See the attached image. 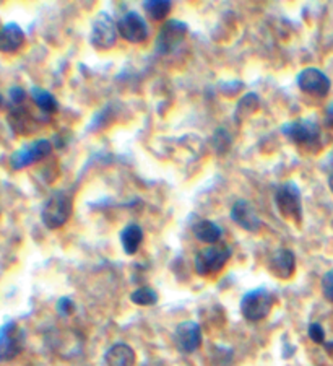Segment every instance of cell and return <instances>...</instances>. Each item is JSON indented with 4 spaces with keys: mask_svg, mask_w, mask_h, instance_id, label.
Wrapping results in <instances>:
<instances>
[{
    "mask_svg": "<svg viewBox=\"0 0 333 366\" xmlns=\"http://www.w3.org/2000/svg\"><path fill=\"white\" fill-rule=\"evenodd\" d=\"M74 212V199L67 191H56L47 197L41 210V220L46 228L57 230L70 220Z\"/></svg>",
    "mask_w": 333,
    "mask_h": 366,
    "instance_id": "6da1fadb",
    "label": "cell"
},
{
    "mask_svg": "<svg viewBox=\"0 0 333 366\" xmlns=\"http://www.w3.org/2000/svg\"><path fill=\"white\" fill-rule=\"evenodd\" d=\"M275 204L279 215L284 220L294 221V223H301L302 220V199L301 191L294 182H283L278 186L275 192Z\"/></svg>",
    "mask_w": 333,
    "mask_h": 366,
    "instance_id": "7a4b0ae2",
    "label": "cell"
},
{
    "mask_svg": "<svg viewBox=\"0 0 333 366\" xmlns=\"http://www.w3.org/2000/svg\"><path fill=\"white\" fill-rule=\"evenodd\" d=\"M231 257V248L226 244H213L206 246L205 249L195 256V272L202 277L215 276L220 271H223L226 262Z\"/></svg>",
    "mask_w": 333,
    "mask_h": 366,
    "instance_id": "3957f363",
    "label": "cell"
},
{
    "mask_svg": "<svg viewBox=\"0 0 333 366\" xmlns=\"http://www.w3.org/2000/svg\"><path fill=\"white\" fill-rule=\"evenodd\" d=\"M273 308V298L265 288H255L247 292L241 300V315L250 322H259L270 315Z\"/></svg>",
    "mask_w": 333,
    "mask_h": 366,
    "instance_id": "277c9868",
    "label": "cell"
},
{
    "mask_svg": "<svg viewBox=\"0 0 333 366\" xmlns=\"http://www.w3.org/2000/svg\"><path fill=\"white\" fill-rule=\"evenodd\" d=\"M25 332L15 321H8L0 326V361L15 360L25 349Z\"/></svg>",
    "mask_w": 333,
    "mask_h": 366,
    "instance_id": "5b68a950",
    "label": "cell"
},
{
    "mask_svg": "<svg viewBox=\"0 0 333 366\" xmlns=\"http://www.w3.org/2000/svg\"><path fill=\"white\" fill-rule=\"evenodd\" d=\"M283 134L299 147H316L320 142V126L312 119H298L283 126Z\"/></svg>",
    "mask_w": 333,
    "mask_h": 366,
    "instance_id": "8992f818",
    "label": "cell"
},
{
    "mask_svg": "<svg viewBox=\"0 0 333 366\" xmlns=\"http://www.w3.org/2000/svg\"><path fill=\"white\" fill-rule=\"evenodd\" d=\"M52 143L47 138H40L31 143H26L22 148H18L17 152L12 153L10 157V166L12 170L20 171L25 168L35 165V163L44 160L51 155Z\"/></svg>",
    "mask_w": 333,
    "mask_h": 366,
    "instance_id": "52a82bcc",
    "label": "cell"
},
{
    "mask_svg": "<svg viewBox=\"0 0 333 366\" xmlns=\"http://www.w3.org/2000/svg\"><path fill=\"white\" fill-rule=\"evenodd\" d=\"M119 30L115 22L108 13H99L95 18L90 31V42L98 51H108L117 42Z\"/></svg>",
    "mask_w": 333,
    "mask_h": 366,
    "instance_id": "ba28073f",
    "label": "cell"
},
{
    "mask_svg": "<svg viewBox=\"0 0 333 366\" xmlns=\"http://www.w3.org/2000/svg\"><path fill=\"white\" fill-rule=\"evenodd\" d=\"M187 31H189V26L184 22L168 20L158 35L156 52H159V54H170L186 40Z\"/></svg>",
    "mask_w": 333,
    "mask_h": 366,
    "instance_id": "9c48e42d",
    "label": "cell"
},
{
    "mask_svg": "<svg viewBox=\"0 0 333 366\" xmlns=\"http://www.w3.org/2000/svg\"><path fill=\"white\" fill-rule=\"evenodd\" d=\"M172 340H174L176 349L179 350L181 353L186 355L194 353V351L200 349L202 342H204V337H202V327L194 321L181 322V324L176 327Z\"/></svg>",
    "mask_w": 333,
    "mask_h": 366,
    "instance_id": "30bf717a",
    "label": "cell"
},
{
    "mask_svg": "<svg viewBox=\"0 0 333 366\" xmlns=\"http://www.w3.org/2000/svg\"><path fill=\"white\" fill-rule=\"evenodd\" d=\"M296 81L299 90L304 91V93L320 96V98L327 96L328 91L332 88L330 79H328L322 70H318L317 67H307V69H302L299 72Z\"/></svg>",
    "mask_w": 333,
    "mask_h": 366,
    "instance_id": "8fae6325",
    "label": "cell"
},
{
    "mask_svg": "<svg viewBox=\"0 0 333 366\" xmlns=\"http://www.w3.org/2000/svg\"><path fill=\"white\" fill-rule=\"evenodd\" d=\"M119 35L129 42H143L149 35V28L145 18L137 12H129L117 23Z\"/></svg>",
    "mask_w": 333,
    "mask_h": 366,
    "instance_id": "7c38bea8",
    "label": "cell"
},
{
    "mask_svg": "<svg viewBox=\"0 0 333 366\" xmlns=\"http://www.w3.org/2000/svg\"><path fill=\"white\" fill-rule=\"evenodd\" d=\"M231 218H233L236 223H238L241 228L245 231H259L260 226H262V220L255 212L254 205L250 202L241 199L236 202L231 209Z\"/></svg>",
    "mask_w": 333,
    "mask_h": 366,
    "instance_id": "4fadbf2b",
    "label": "cell"
},
{
    "mask_svg": "<svg viewBox=\"0 0 333 366\" xmlns=\"http://www.w3.org/2000/svg\"><path fill=\"white\" fill-rule=\"evenodd\" d=\"M268 271L279 280H288L294 276L296 271V257L291 249H278L277 253L270 257Z\"/></svg>",
    "mask_w": 333,
    "mask_h": 366,
    "instance_id": "5bb4252c",
    "label": "cell"
},
{
    "mask_svg": "<svg viewBox=\"0 0 333 366\" xmlns=\"http://www.w3.org/2000/svg\"><path fill=\"white\" fill-rule=\"evenodd\" d=\"M25 31L18 23H7L0 28V52L6 54H13V52L20 51L25 45Z\"/></svg>",
    "mask_w": 333,
    "mask_h": 366,
    "instance_id": "9a60e30c",
    "label": "cell"
},
{
    "mask_svg": "<svg viewBox=\"0 0 333 366\" xmlns=\"http://www.w3.org/2000/svg\"><path fill=\"white\" fill-rule=\"evenodd\" d=\"M104 361L108 366H135L137 361V355L135 350L127 344H119L111 345L104 353Z\"/></svg>",
    "mask_w": 333,
    "mask_h": 366,
    "instance_id": "2e32d148",
    "label": "cell"
},
{
    "mask_svg": "<svg viewBox=\"0 0 333 366\" xmlns=\"http://www.w3.org/2000/svg\"><path fill=\"white\" fill-rule=\"evenodd\" d=\"M8 124H10L12 131L20 134V136H30L38 126L30 111L22 108V106H17L8 113Z\"/></svg>",
    "mask_w": 333,
    "mask_h": 366,
    "instance_id": "e0dca14e",
    "label": "cell"
},
{
    "mask_svg": "<svg viewBox=\"0 0 333 366\" xmlns=\"http://www.w3.org/2000/svg\"><path fill=\"white\" fill-rule=\"evenodd\" d=\"M143 241V231L138 225L130 223L120 231V243H122L124 253L129 256H133L138 251L140 244Z\"/></svg>",
    "mask_w": 333,
    "mask_h": 366,
    "instance_id": "ac0fdd59",
    "label": "cell"
},
{
    "mask_svg": "<svg viewBox=\"0 0 333 366\" xmlns=\"http://www.w3.org/2000/svg\"><path fill=\"white\" fill-rule=\"evenodd\" d=\"M194 234L197 239L202 241V243H206L210 244V246H213V244H218V241L221 238V228L215 223V221L200 220L194 225Z\"/></svg>",
    "mask_w": 333,
    "mask_h": 366,
    "instance_id": "d6986e66",
    "label": "cell"
},
{
    "mask_svg": "<svg viewBox=\"0 0 333 366\" xmlns=\"http://www.w3.org/2000/svg\"><path fill=\"white\" fill-rule=\"evenodd\" d=\"M30 95L42 113L54 114L57 113V109H59V103H57V100L54 98V95H52L51 91L40 88V86H33Z\"/></svg>",
    "mask_w": 333,
    "mask_h": 366,
    "instance_id": "ffe728a7",
    "label": "cell"
},
{
    "mask_svg": "<svg viewBox=\"0 0 333 366\" xmlns=\"http://www.w3.org/2000/svg\"><path fill=\"white\" fill-rule=\"evenodd\" d=\"M143 8L152 20L159 22L170 15L172 2L170 0H147V2H143Z\"/></svg>",
    "mask_w": 333,
    "mask_h": 366,
    "instance_id": "44dd1931",
    "label": "cell"
},
{
    "mask_svg": "<svg viewBox=\"0 0 333 366\" xmlns=\"http://www.w3.org/2000/svg\"><path fill=\"white\" fill-rule=\"evenodd\" d=\"M130 300H132V303H135L137 306H152L156 305L158 293L149 287H142L137 288V290L130 295Z\"/></svg>",
    "mask_w": 333,
    "mask_h": 366,
    "instance_id": "7402d4cb",
    "label": "cell"
},
{
    "mask_svg": "<svg viewBox=\"0 0 333 366\" xmlns=\"http://www.w3.org/2000/svg\"><path fill=\"white\" fill-rule=\"evenodd\" d=\"M322 293L328 301L333 303V269L322 277Z\"/></svg>",
    "mask_w": 333,
    "mask_h": 366,
    "instance_id": "603a6c76",
    "label": "cell"
},
{
    "mask_svg": "<svg viewBox=\"0 0 333 366\" xmlns=\"http://www.w3.org/2000/svg\"><path fill=\"white\" fill-rule=\"evenodd\" d=\"M307 334L311 337V340L316 342V344H323V342H325V331H323V327L318 324V322H312V324L309 326Z\"/></svg>",
    "mask_w": 333,
    "mask_h": 366,
    "instance_id": "cb8c5ba5",
    "label": "cell"
},
{
    "mask_svg": "<svg viewBox=\"0 0 333 366\" xmlns=\"http://www.w3.org/2000/svg\"><path fill=\"white\" fill-rule=\"evenodd\" d=\"M56 310L57 312H59L60 316H70L72 312H74L75 310V305H74V301L70 300V298H60L59 301H57V306H56Z\"/></svg>",
    "mask_w": 333,
    "mask_h": 366,
    "instance_id": "d4e9b609",
    "label": "cell"
},
{
    "mask_svg": "<svg viewBox=\"0 0 333 366\" xmlns=\"http://www.w3.org/2000/svg\"><path fill=\"white\" fill-rule=\"evenodd\" d=\"M8 96H10V101L12 104L15 106H22L23 101L26 100V91L22 88V86H12L10 90H8Z\"/></svg>",
    "mask_w": 333,
    "mask_h": 366,
    "instance_id": "484cf974",
    "label": "cell"
},
{
    "mask_svg": "<svg viewBox=\"0 0 333 366\" xmlns=\"http://www.w3.org/2000/svg\"><path fill=\"white\" fill-rule=\"evenodd\" d=\"M325 119H327L328 126L333 127V103H330V104L327 106V109H325Z\"/></svg>",
    "mask_w": 333,
    "mask_h": 366,
    "instance_id": "4316f807",
    "label": "cell"
},
{
    "mask_svg": "<svg viewBox=\"0 0 333 366\" xmlns=\"http://www.w3.org/2000/svg\"><path fill=\"white\" fill-rule=\"evenodd\" d=\"M328 187H330V191H332V194H333V171H332L330 177H328Z\"/></svg>",
    "mask_w": 333,
    "mask_h": 366,
    "instance_id": "83f0119b",
    "label": "cell"
},
{
    "mask_svg": "<svg viewBox=\"0 0 333 366\" xmlns=\"http://www.w3.org/2000/svg\"><path fill=\"white\" fill-rule=\"evenodd\" d=\"M3 103H6V101H3V96H2V93H0V108H2Z\"/></svg>",
    "mask_w": 333,
    "mask_h": 366,
    "instance_id": "f1b7e54d",
    "label": "cell"
}]
</instances>
